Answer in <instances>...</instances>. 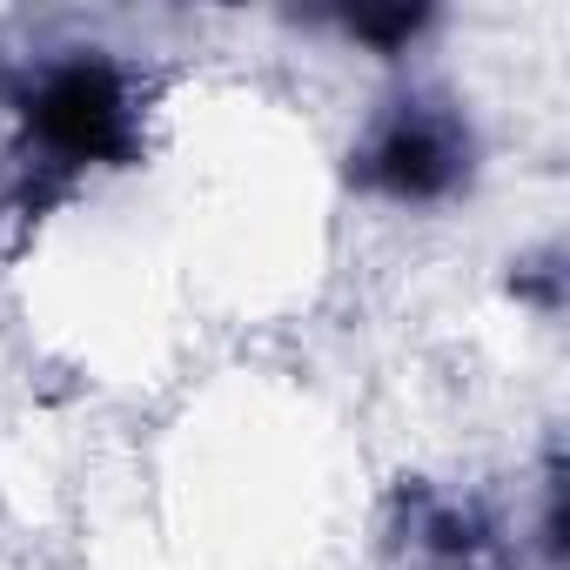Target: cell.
Masks as SVG:
<instances>
[{
    "label": "cell",
    "instance_id": "2",
    "mask_svg": "<svg viewBox=\"0 0 570 570\" xmlns=\"http://www.w3.org/2000/svg\"><path fill=\"white\" fill-rule=\"evenodd\" d=\"M470 128L436 95L390 101L356 141V181L390 202H443L470 181Z\"/></svg>",
    "mask_w": 570,
    "mask_h": 570
},
{
    "label": "cell",
    "instance_id": "3",
    "mask_svg": "<svg viewBox=\"0 0 570 570\" xmlns=\"http://www.w3.org/2000/svg\"><path fill=\"white\" fill-rule=\"evenodd\" d=\"M396 557L403 570H510V543L497 517L470 497L410 483L396 497Z\"/></svg>",
    "mask_w": 570,
    "mask_h": 570
},
{
    "label": "cell",
    "instance_id": "4",
    "mask_svg": "<svg viewBox=\"0 0 570 570\" xmlns=\"http://www.w3.org/2000/svg\"><path fill=\"white\" fill-rule=\"evenodd\" d=\"M423 21H430L423 8H390V14H350L343 28L363 35V41H376V48H403V41H416Z\"/></svg>",
    "mask_w": 570,
    "mask_h": 570
},
{
    "label": "cell",
    "instance_id": "1",
    "mask_svg": "<svg viewBox=\"0 0 570 570\" xmlns=\"http://www.w3.org/2000/svg\"><path fill=\"white\" fill-rule=\"evenodd\" d=\"M8 108L21 121L28 208H41L48 195H61L88 168L135 161V148H141V88L108 55H55V61H35L8 88Z\"/></svg>",
    "mask_w": 570,
    "mask_h": 570
}]
</instances>
